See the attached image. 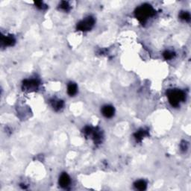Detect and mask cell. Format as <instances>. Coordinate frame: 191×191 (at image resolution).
<instances>
[{"mask_svg": "<svg viewBox=\"0 0 191 191\" xmlns=\"http://www.w3.org/2000/svg\"><path fill=\"white\" fill-rule=\"evenodd\" d=\"M155 14V11L150 5L145 4L137 8L135 10V17L140 22H144L147 20L148 18L152 17Z\"/></svg>", "mask_w": 191, "mask_h": 191, "instance_id": "obj_1", "label": "cell"}, {"mask_svg": "<svg viewBox=\"0 0 191 191\" xmlns=\"http://www.w3.org/2000/svg\"><path fill=\"white\" fill-rule=\"evenodd\" d=\"M167 95L169 99V103L173 107H178L181 101L185 100V93L182 90H178V89H173L169 90L167 92Z\"/></svg>", "mask_w": 191, "mask_h": 191, "instance_id": "obj_2", "label": "cell"}, {"mask_svg": "<svg viewBox=\"0 0 191 191\" xmlns=\"http://www.w3.org/2000/svg\"><path fill=\"white\" fill-rule=\"evenodd\" d=\"M95 23V20L93 17H88L85 18V20H81L77 25V29L82 31H90L93 27Z\"/></svg>", "mask_w": 191, "mask_h": 191, "instance_id": "obj_3", "label": "cell"}, {"mask_svg": "<svg viewBox=\"0 0 191 191\" xmlns=\"http://www.w3.org/2000/svg\"><path fill=\"white\" fill-rule=\"evenodd\" d=\"M39 85V83L37 80L34 79H31V80H25L22 84V88L23 90H36Z\"/></svg>", "mask_w": 191, "mask_h": 191, "instance_id": "obj_4", "label": "cell"}, {"mask_svg": "<svg viewBox=\"0 0 191 191\" xmlns=\"http://www.w3.org/2000/svg\"><path fill=\"white\" fill-rule=\"evenodd\" d=\"M101 113L107 118H111L114 114V108L111 105H105L101 109Z\"/></svg>", "mask_w": 191, "mask_h": 191, "instance_id": "obj_5", "label": "cell"}, {"mask_svg": "<svg viewBox=\"0 0 191 191\" xmlns=\"http://www.w3.org/2000/svg\"><path fill=\"white\" fill-rule=\"evenodd\" d=\"M70 184V178L66 173H64L59 178V184L62 188H66Z\"/></svg>", "mask_w": 191, "mask_h": 191, "instance_id": "obj_6", "label": "cell"}, {"mask_svg": "<svg viewBox=\"0 0 191 191\" xmlns=\"http://www.w3.org/2000/svg\"><path fill=\"white\" fill-rule=\"evenodd\" d=\"M77 90H78V87H77V85L75 83H69L67 86V93L70 96V97H73L74 95L76 94L77 93Z\"/></svg>", "mask_w": 191, "mask_h": 191, "instance_id": "obj_7", "label": "cell"}, {"mask_svg": "<svg viewBox=\"0 0 191 191\" xmlns=\"http://www.w3.org/2000/svg\"><path fill=\"white\" fill-rule=\"evenodd\" d=\"M15 42L14 37L8 36V37H2V43L5 46H12Z\"/></svg>", "mask_w": 191, "mask_h": 191, "instance_id": "obj_8", "label": "cell"}, {"mask_svg": "<svg viewBox=\"0 0 191 191\" xmlns=\"http://www.w3.org/2000/svg\"><path fill=\"white\" fill-rule=\"evenodd\" d=\"M52 105L55 110L59 111L64 106V102L61 101V100H57V101L56 100H52Z\"/></svg>", "mask_w": 191, "mask_h": 191, "instance_id": "obj_9", "label": "cell"}, {"mask_svg": "<svg viewBox=\"0 0 191 191\" xmlns=\"http://www.w3.org/2000/svg\"><path fill=\"white\" fill-rule=\"evenodd\" d=\"M146 183L145 181L143 180H140V181H137L134 183V186H135L136 188H137L138 190H143L146 188Z\"/></svg>", "mask_w": 191, "mask_h": 191, "instance_id": "obj_10", "label": "cell"}, {"mask_svg": "<svg viewBox=\"0 0 191 191\" xmlns=\"http://www.w3.org/2000/svg\"><path fill=\"white\" fill-rule=\"evenodd\" d=\"M146 135H147V132L145 130H143V129L138 131V132H137V133L134 134V136H135V138L137 139V141H141V140H142V139Z\"/></svg>", "mask_w": 191, "mask_h": 191, "instance_id": "obj_11", "label": "cell"}, {"mask_svg": "<svg viewBox=\"0 0 191 191\" xmlns=\"http://www.w3.org/2000/svg\"><path fill=\"white\" fill-rule=\"evenodd\" d=\"M180 18H181V20H183L189 22V21L190 20V14L188 13V12L182 11L181 14H180Z\"/></svg>", "mask_w": 191, "mask_h": 191, "instance_id": "obj_12", "label": "cell"}, {"mask_svg": "<svg viewBox=\"0 0 191 191\" xmlns=\"http://www.w3.org/2000/svg\"><path fill=\"white\" fill-rule=\"evenodd\" d=\"M175 53L171 51H166L164 52V58L166 60H170L174 58Z\"/></svg>", "mask_w": 191, "mask_h": 191, "instance_id": "obj_13", "label": "cell"}, {"mask_svg": "<svg viewBox=\"0 0 191 191\" xmlns=\"http://www.w3.org/2000/svg\"><path fill=\"white\" fill-rule=\"evenodd\" d=\"M60 7H61V8H62L63 10H68L69 8V3H68L67 2H61V5H60Z\"/></svg>", "mask_w": 191, "mask_h": 191, "instance_id": "obj_14", "label": "cell"}, {"mask_svg": "<svg viewBox=\"0 0 191 191\" xmlns=\"http://www.w3.org/2000/svg\"><path fill=\"white\" fill-rule=\"evenodd\" d=\"M35 5H37V8H39L41 9H43L44 8L43 3L42 2H35Z\"/></svg>", "mask_w": 191, "mask_h": 191, "instance_id": "obj_15", "label": "cell"}]
</instances>
